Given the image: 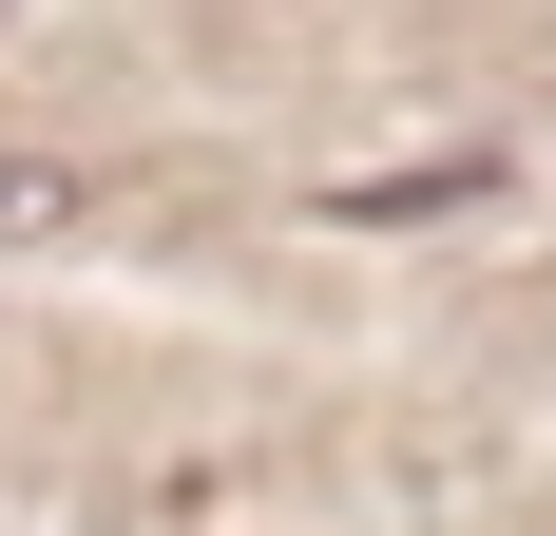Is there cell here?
Instances as JSON below:
<instances>
[{
    "label": "cell",
    "instance_id": "1",
    "mask_svg": "<svg viewBox=\"0 0 556 536\" xmlns=\"http://www.w3.org/2000/svg\"><path fill=\"white\" fill-rule=\"evenodd\" d=\"M0 230H77V173H39V154H0Z\"/></svg>",
    "mask_w": 556,
    "mask_h": 536
}]
</instances>
